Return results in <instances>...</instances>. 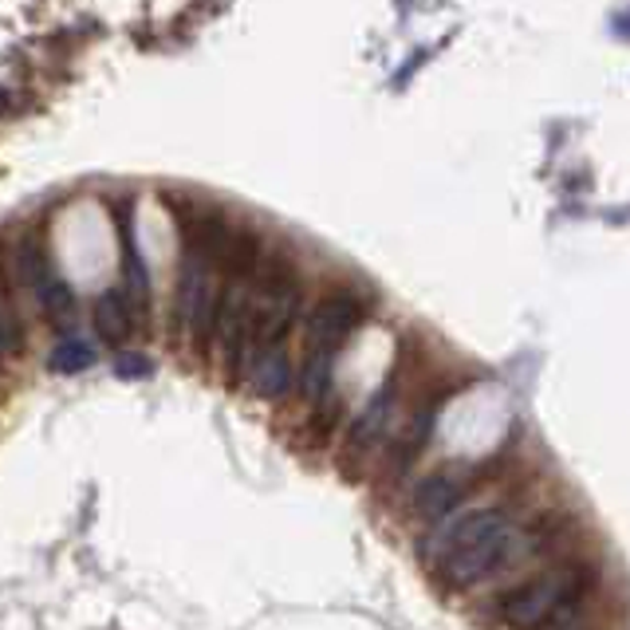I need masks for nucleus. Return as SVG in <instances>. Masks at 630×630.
<instances>
[{
  "mask_svg": "<svg viewBox=\"0 0 630 630\" xmlns=\"http://www.w3.org/2000/svg\"><path fill=\"white\" fill-rule=\"evenodd\" d=\"M516 528L505 516L485 508V513H465L458 520H446L438 536V572L449 587H473V583L497 575L513 560Z\"/></svg>",
  "mask_w": 630,
  "mask_h": 630,
  "instance_id": "nucleus-1",
  "label": "nucleus"
},
{
  "mask_svg": "<svg viewBox=\"0 0 630 630\" xmlns=\"http://www.w3.org/2000/svg\"><path fill=\"white\" fill-rule=\"evenodd\" d=\"M587 583H592V575L583 572V567H560V572H548L540 580L520 583L505 599V622L513 630H544L564 607L580 603Z\"/></svg>",
  "mask_w": 630,
  "mask_h": 630,
  "instance_id": "nucleus-2",
  "label": "nucleus"
},
{
  "mask_svg": "<svg viewBox=\"0 0 630 630\" xmlns=\"http://www.w3.org/2000/svg\"><path fill=\"white\" fill-rule=\"evenodd\" d=\"M217 304H221V292H217V280H213V265L193 257V252H185L182 277H178V300H173V319H178V331L190 335L198 351H210L213 344Z\"/></svg>",
  "mask_w": 630,
  "mask_h": 630,
  "instance_id": "nucleus-3",
  "label": "nucleus"
},
{
  "mask_svg": "<svg viewBox=\"0 0 630 630\" xmlns=\"http://www.w3.org/2000/svg\"><path fill=\"white\" fill-rule=\"evenodd\" d=\"M359 324H363V304H359V296L347 292V288H335V292H327V296L307 312L304 355H331L335 359V351L359 331Z\"/></svg>",
  "mask_w": 630,
  "mask_h": 630,
  "instance_id": "nucleus-4",
  "label": "nucleus"
},
{
  "mask_svg": "<svg viewBox=\"0 0 630 630\" xmlns=\"http://www.w3.org/2000/svg\"><path fill=\"white\" fill-rule=\"evenodd\" d=\"M245 382L249 391L265 402H280L292 394L296 386V371H292V359H288V347H252L249 367H245Z\"/></svg>",
  "mask_w": 630,
  "mask_h": 630,
  "instance_id": "nucleus-5",
  "label": "nucleus"
},
{
  "mask_svg": "<svg viewBox=\"0 0 630 630\" xmlns=\"http://www.w3.org/2000/svg\"><path fill=\"white\" fill-rule=\"evenodd\" d=\"M461 497H465V485L453 473H430L414 488V513L421 520H430V525H441V520H449V516L458 513Z\"/></svg>",
  "mask_w": 630,
  "mask_h": 630,
  "instance_id": "nucleus-6",
  "label": "nucleus"
},
{
  "mask_svg": "<svg viewBox=\"0 0 630 630\" xmlns=\"http://www.w3.org/2000/svg\"><path fill=\"white\" fill-rule=\"evenodd\" d=\"M91 319H95V335L111 347H123L134 335V327H138V312H134L131 296H126L123 288H106L103 296L95 300Z\"/></svg>",
  "mask_w": 630,
  "mask_h": 630,
  "instance_id": "nucleus-7",
  "label": "nucleus"
},
{
  "mask_svg": "<svg viewBox=\"0 0 630 630\" xmlns=\"http://www.w3.org/2000/svg\"><path fill=\"white\" fill-rule=\"evenodd\" d=\"M12 272L24 288H29L32 296H40L44 288L52 284V265H48V249H44V240L24 233V237L12 245Z\"/></svg>",
  "mask_w": 630,
  "mask_h": 630,
  "instance_id": "nucleus-8",
  "label": "nucleus"
},
{
  "mask_svg": "<svg viewBox=\"0 0 630 630\" xmlns=\"http://www.w3.org/2000/svg\"><path fill=\"white\" fill-rule=\"evenodd\" d=\"M386 414H391V391H379L371 398V406L355 418L351 438H347V449H351V453H363L367 446H374V441H379V434H382V426H386Z\"/></svg>",
  "mask_w": 630,
  "mask_h": 630,
  "instance_id": "nucleus-9",
  "label": "nucleus"
},
{
  "mask_svg": "<svg viewBox=\"0 0 630 630\" xmlns=\"http://www.w3.org/2000/svg\"><path fill=\"white\" fill-rule=\"evenodd\" d=\"M87 367H95V347L79 339V335H67L64 344L52 347L48 355V371L52 374H79Z\"/></svg>",
  "mask_w": 630,
  "mask_h": 630,
  "instance_id": "nucleus-10",
  "label": "nucleus"
},
{
  "mask_svg": "<svg viewBox=\"0 0 630 630\" xmlns=\"http://www.w3.org/2000/svg\"><path fill=\"white\" fill-rule=\"evenodd\" d=\"M20 351H24V327H20V315L9 300L4 272H0V359H16Z\"/></svg>",
  "mask_w": 630,
  "mask_h": 630,
  "instance_id": "nucleus-11",
  "label": "nucleus"
},
{
  "mask_svg": "<svg viewBox=\"0 0 630 630\" xmlns=\"http://www.w3.org/2000/svg\"><path fill=\"white\" fill-rule=\"evenodd\" d=\"M36 304L56 327L67 324V319H71V312H76V296H71V288H67L64 280H52V284L36 296Z\"/></svg>",
  "mask_w": 630,
  "mask_h": 630,
  "instance_id": "nucleus-12",
  "label": "nucleus"
},
{
  "mask_svg": "<svg viewBox=\"0 0 630 630\" xmlns=\"http://www.w3.org/2000/svg\"><path fill=\"white\" fill-rule=\"evenodd\" d=\"M115 374L119 379H146V374H150V359L138 351H123L115 359Z\"/></svg>",
  "mask_w": 630,
  "mask_h": 630,
  "instance_id": "nucleus-13",
  "label": "nucleus"
}]
</instances>
